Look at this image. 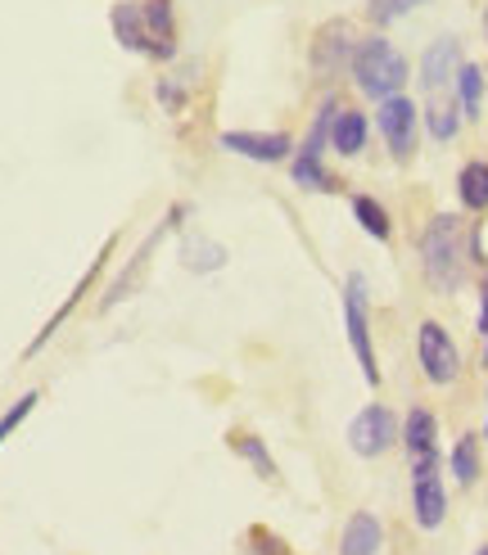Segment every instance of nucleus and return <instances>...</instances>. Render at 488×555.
Segmentation results:
<instances>
[{"label":"nucleus","instance_id":"nucleus-1","mask_svg":"<svg viewBox=\"0 0 488 555\" xmlns=\"http://www.w3.org/2000/svg\"><path fill=\"white\" fill-rule=\"evenodd\" d=\"M421 271L434 294H457L466 275V235L452 212H439L421 235Z\"/></svg>","mask_w":488,"mask_h":555},{"label":"nucleus","instance_id":"nucleus-2","mask_svg":"<svg viewBox=\"0 0 488 555\" xmlns=\"http://www.w3.org/2000/svg\"><path fill=\"white\" fill-rule=\"evenodd\" d=\"M352 81H358V91L371 95V100H389V95H402L407 87V54L389 41V37H362L358 41V54H352Z\"/></svg>","mask_w":488,"mask_h":555},{"label":"nucleus","instance_id":"nucleus-3","mask_svg":"<svg viewBox=\"0 0 488 555\" xmlns=\"http://www.w3.org/2000/svg\"><path fill=\"white\" fill-rule=\"evenodd\" d=\"M344 330H348V348L358 357V366L367 375V384H380V366H375V348H371V308H367V281L358 271L348 275L344 285Z\"/></svg>","mask_w":488,"mask_h":555},{"label":"nucleus","instance_id":"nucleus-4","mask_svg":"<svg viewBox=\"0 0 488 555\" xmlns=\"http://www.w3.org/2000/svg\"><path fill=\"white\" fill-rule=\"evenodd\" d=\"M358 27H352L348 18H331V23H321L317 27V37H312V73L321 81H335L352 68V54H358Z\"/></svg>","mask_w":488,"mask_h":555},{"label":"nucleus","instance_id":"nucleus-5","mask_svg":"<svg viewBox=\"0 0 488 555\" xmlns=\"http://www.w3.org/2000/svg\"><path fill=\"white\" fill-rule=\"evenodd\" d=\"M398 438H402L398 415L389 406H380V402L362 406L358 415H352V425H348V448L358 456H385Z\"/></svg>","mask_w":488,"mask_h":555},{"label":"nucleus","instance_id":"nucleus-6","mask_svg":"<svg viewBox=\"0 0 488 555\" xmlns=\"http://www.w3.org/2000/svg\"><path fill=\"white\" fill-rule=\"evenodd\" d=\"M416 357H421V371L429 384H452L461 375V352L439 321H425L416 330Z\"/></svg>","mask_w":488,"mask_h":555},{"label":"nucleus","instance_id":"nucleus-7","mask_svg":"<svg viewBox=\"0 0 488 555\" xmlns=\"http://www.w3.org/2000/svg\"><path fill=\"white\" fill-rule=\"evenodd\" d=\"M380 131H385V141H389V154L398 163H407L416 154V131H421V114H416V104L407 100V95H389V100H380V114H375Z\"/></svg>","mask_w":488,"mask_h":555},{"label":"nucleus","instance_id":"nucleus-8","mask_svg":"<svg viewBox=\"0 0 488 555\" xmlns=\"http://www.w3.org/2000/svg\"><path fill=\"white\" fill-rule=\"evenodd\" d=\"M439 425H434V415L425 406H412L402 421V448L412 456V475H439V442H434Z\"/></svg>","mask_w":488,"mask_h":555},{"label":"nucleus","instance_id":"nucleus-9","mask_svg":"<svg viewBox=\"0 0 488 555\" xmlns=\"http://www.w3.org/2000/svg\"><path fill=\"white\" fill-rule=\"evenodd\" d=\"M217 145H222L227 154L249 158V163H281L294 150V141L285 131H222Z\"/></svg>","mask_w":488,"mask_h":555},{"label":"nucleus","instance_id":"nucleus-10","mask_svg":"<svg viewBox=\"0 0 488 555\" xmlns=\"http://www.w3.org/2000/svg\"><path fill=\"white\" fill-rule=\"evenodd\" d=\"M457 68H461V41L457 37H439V41L425 50V60H421L425 91H444L448 81L457 77Z\"/></svg>","mask_w":488,"mask_h":555},{"label":"nucleus","instance_id":"nucleus-11","mask_svg":"<svg viewBox=\"0 0 488 555\" xmlns=\"http://www.w3.org/2000/svg\"><path fill=\"white\" fill-rule=\"evenodd\" d=\"M145 33H150V54L154 60H172L177 54V14L172 0H145Z\"/></svg>","mask_w":488,"mask_h":555},{"label":"nucleus","instance_id":"nucleus-12","mask_svg":"<svg viewBox=\"0 0 488 555\" xmlns=\"http://www.w3.org/2000/svg\"><path fill=\"white\" fill-rule=\"evenodd\" d=\"M108 23H114V37L123 50L131 54H150V33H145V10L136 5V0H118L114 10H108Z\"/></svg>","mask_w":488,"mask_h":555},{"label":"nucleus","instance_id":"nucleus-13","mask_svg":"<svg viewBox=\"0 0 488 555\" xmlns=\"http://www.w3.org/2000/svg\"><path fill=\"white\" fill-rule=\"evenodd\" d=\"M412 511H416V524L421 529H439L444 515H448V492L439 483V475H421L416 488H412Z\"/></svg>","mask_w":488,"mask_h":555},{"label":"nucleus","instance_id":"nucleus-14","mask_svg":"<svg viewBox=\"0 0 488 555\" xmlns=\"http://www.w3.org/2000/svg\"><path fill=\"white\" fill-rule=\"evenodd\" d=\"M331 150L352 158L367 150V114H358V108H339L335 114V127H331Z\"/></svg>","mask_w":488,"mask_h":555},{"label":"nucleus","instance_id":"nucleus-15","mask_svg":"<svg viewBox=\"0 0 488 555\" xmlns=\"http://www.w3.org/2000/svg\"><path fill=\"white\" fill-rule=\"evenodd\" d=\"M380 519L375 515H352L344 524V542H339V555H380Z\"/></svg>","mask_w":488,"mask_h":555},{"label":"nucleus","instance_id":"nucleus-16","mask_svg":"<svg viewBox=\"0 0 488 555\" xmlns=\"http://www.w3.org/2000/svg\"><path fill=\"white\" fill-rule=\"evenodd\" d=\"M425 127H429L434 141H452L457 127H461V104L448 100L444 91H429V100H425Z\"/></svg>","mask_w":488,"mask_h":555},{"label":"nucleus","instance_id":"nucleus-17","mask_svg":"<svg viewBox=\"0 0 488 555\" xmlns=\"http://www.w3.org/2000/svg\"><path fill=\"white\" fill-rule=\"evenodd\" d=\"M457 199L461 208H471V212H488V163H466L457 177Z\"/></svg>","mask_w":488,"mask_h":555},{"label":"nucleus","instance_id":"nucleus-18","mask_svg":"<svg viewBox=\"0 0 488 555\" xmlns=\"http://www.w3.org/2000/svg\"><path fill=\"white\" fill-rule=\"evenodd\" d=\"M457 104H461V118H479V104H484V73L475 64L461 60L457 68Z\"/></svg>","mask_w":488,"mask_h":555},{"label":"nucleus","instance_id":"nucleus-19","mask_svg":"<svg viewBox=\"0 0 488 555\" xmlns=\"http://www.w3.org/2000/svg\"><path fill=\"white\" fill-rule=\"evenodd\" d=\"M352 217H358V227L371 235V240H389L394 235V221H389V212L380 208L371 194H358V199H352Z\"/></svg>","mask_w":488,"mask_h":555},{"label":"nucleus","instance_id":"nucleus-20","mask_svg":"<svg viewBox=\"0 0 488 555\" xmlns=\"http://www.w3.org/2000/svg\"><path fill=\"white\" fill-rule=\"evenodd\" d=\"M335 114H339V104L335 100H325L321 108H317V122H312V131H308V141H304V158H321L325 154V145H331V127H335Z\"/></svg>","mask_w":488,"mask_h":555},{"label":"nucleus","instance_id":"nucleus-21","mask_svg":"<svg viewBox=\"0 0 488 555\" xmlns=\"http://www.w3.org/2000/svg\"><path fill=\"white\" fill-rule=\"evenodd\" d=\"M181 262L190 271H222L227 267V248L222 244H208V240H190L181 248Z\"/></svg>","mask_w":488,"mask_h":555},{"label":"nucleus","instance_id":"nucleus-22","mask_svg":"<svg viewBox=\"0 0 488 555\" xmlns=\"http://www.w3.org/2000/svg\"><path fill=\"white\" fill-rule=\"evenodd\" d=\"M231 448H235V456H244L262 479H277V461H271V452H267V442L262 438H254V434H235L231 438Z\"/></svg>","mask_w":488,"mask_h":555},{"label":"nucleus","instance_id":"nucleus-23","mask_svg":"<svg viewBox=\"0 0 488 555\" xmlns=\"http://www.w3.org/2000/svg\"><path fill=\"white\" fill-rule=\"evenodd\" d=\"M452 479L461 483V488H471L475 479H479V442H475V434H466L452 448Z\"/></svg>","mask_w":488,"mask_h":555},{"label":"nucleus","instance_id":"nucleus-24","mask_svg":"<svg viewBox=\"0 0 488 555\" xmlns=\"http://www.w3.org/2000/svg\"><path fill=\"white\" fill-rule=\"evenodd\" d=\"M416 5H425V0H367V14H371L375 27H389V23H398L402 14H412Z\"/></svg>","mask_w":488,"mask_h":555},{"label":"nucleus","instance_id":"nucleus-25","mask_svg":"<svg viewBox=\"0 0 488 555\" xmlns=\"http://www.w3.org/2000/svg\"><path fill=\"white\" fill-rule=\"evenodd\" d=\"M294 185H304V190H331L335 181L325 177L321 158H304V154H294Z\"/></svg>","mask_w":488,"mask_h":555},{"label":"nucleus","instance_id":"nucleus-26","mask_svg":"<svg viewBox=\"0 0 488 555\" xmlns=\"http://www.w3.org/2000/svg\"><path fill=\"white\" fill-rule=\"evenodd\" d=\"M37 402H41V393L33 388V393H23V398H18V402H14V406H10L5 415H0V442H5V438H10V434H14L18 425H23V421H27V415L37 411Z\"/></svg>","mask_w":488,"mask_h":555},{"label":"nucleus","instance_id":"nucleus-27","mask_svg":"<svg viewBox=\"0 0 488 555\" xmlns=\"http://www.w3.org/2000/svg\"><path fill=\"white\" fill-rule=\"evenodd\" d=\"M158 104H163V114H181L185 108V87L177 77H158Z\"/></svg>","mask_w":488,"mask_h":555},{"label":"nucleus","instance_id":"nucleus-28","mask_svg":"<svg viewBox=\"0 0 488 555\" xmlns=\"http://www.w3.org/2000/svg\"><path fill=\"white\" fill-rule=\"evenodd\" d=\"M249 542H254V546L244 551V555H285V546H281L277 538H271L267 529H254V533H249Z\"/></svg>","mask_w":488,"mask_h":555},{"label":"nucleus","instance_id":"nucleus-29","mask_svg":"<svg viewBox=\"0 0 488 555\" xmlns=\"http://www.w3.org/2000/svg\"><path fill=\"white\" fill-rule=\"evenodd\" d=\"M479 335L488 339V281H484V298H479Z\"/></svg>","mask_w":488,"mask_h":555},{"label":"nucleus","instance_id":"nucleus-30","mask_svg":"<svg viewBox=\"0 0 488 555\" xmlns=\"http://www.w3.org/2000/svg\"><path fill=\"white\" fill-rule=\"evenodd\" d=\"M484 37H488V10H484Z\"/></svg>","mask_w":488,"mask_h":555},{"label":"nucleus","instance_id":"nucleus-31","mask_svg":"<svg viewBox=\"0 0 488 555\" xmlns=\"http://www.w3.org/2000/svg\"><path fill=\"white\" fill-rule=\"evenodd\" d=\"M475 555H488V546H479V551H475Z\"/></svg>","mask_w":488,"mask_h":555}]
</instances>
